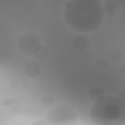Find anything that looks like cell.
Returning a JSON list of instances; mask_svg holds the SVG:
<instances>
[{
  "mask_svg": "<svg viewBox=\"0 0 125 125\" xmlns=\"http://www.w3.org/2000/svg\"><path fill=\"white\" fill-rule=\"evenodd\" d=\"M103 6L98 0H72L67 2L63 10L66 24L80 33L95 31L104 21Z\"/></svg>",
  "mask_w": 125,
  "mask_h": 125,
  "instance_id": "obj_1",
  "label": "cell"
},
{
  "mask_svg": "<svg viewBox=\"0 0 125 125\" xmlns=\"http://www.w3.org/2000/svg\"><path fill=\"white\" fill-rule=\"evenodd\" d=\"M125 104L118 97L104 95L95 100L89 110L91 123L95 125H124Z\"/></svg>",
  "mask_w": 125,
  "mask_h": 125,
  "instance_id": "obj_2",
  "label": "cell"
},
{
  "mask_svg": "<svg viewBox=\"0 0 125 125\" xmlns=\"http://www.w3.org/2000/svg\"><path fill=\"white\" fill-rule=\"evenodd\" d=\"M45 118L50 124L56 125H74L77 124L78 115L71 106L59 103L50 108Z\"/></svg>",
  "mask_w": 125,
  "mask_h": 125,
  "instance_id": "obj_3",
  "label": "cell"
},
{
  "mask_svg": "<svg viewBox=\"0 0 125 125\" xmlns=\"http://www.w3.org/2000/svg\"><path fill=\"white\" fill-rule=\"evenodd\" d=\"M42 46L41 39L35 32L23 33L18 38V48L20 52L26 56H34Z\"/></svg>",
  "mask_w": 125,
  "mask_h": 125,
  "instance_id": "obj_4",
  "label": "cell"
},
{
  "mask_svg": "<svg viewBox=\"0 0 125 125\" xmlns=\"http://www.w3.org/2000/svg\"><path fill=\"white\" fill-rule=\"evenodd\" d=\"M23 71L27 77L34 79L41 75L42 68L40 64L38 63L35 62H30L25 65Z\"/></svg>",
  "mask_w": 125,
  "mask_h": 125,
  "instance_id": "obj_5",
  "label": "cell"
},
{
  "mask_svg": "<svg viewBox=\"0 0 125 125\" xmlns=\"http://www.w3.org/2000/svg\"><path fill=\"white\" fill-rule=\"evenodd\" d=\"M3 110L8 114H15L20 109V101L14 97H9L5 99L2 104Z\"/></svg>",
  "mask_w": 125,
  "mask_h": 125,
  "instance_id": "obj_6",
  "label": "cell"
},
{
  "mask_svg": "<svg viewBox=\"0 0 125 125\" xmlns=\"http://www.w3.org/2000/svg\"><path fill=\"white\" fill-rule=\"evenodd\" d=\"M72 44L76 50L83 51L88 48L90 42L87 36L83 35H79L75 36L73 38Z\"/></svg>",
  "mask_w": 125,
  "mask_h": 125,
  "instance_id": "obj_7",
  "label": "cell"
},
{
  "mask_svg": "<svg viewBox=\"0 0 125 125\" xmlns=\"http://www.w3.org/2000/svg\"><path fill=\"white\" fill-rule=\"evenodd\" d=\"M103 6L104 15L108 17H112L115 15L117 11V8L116 5L112 2H106L103 5Z\"/></svg>",
  "mask_w": 125,
  "mask_h": 125,
  "instance_id": "obj_8",
  "label": "cell"
},
{
  "mask_svg": "<svg viewBox=\"0 0 125 125\" xmlns=\"http://www.w3.org/2000/svg\"><path fill=\"white\" fill-rule=\"evenodd\" d=\"M104 95V90L100 87H94L91 88L88 92V97L92 101H94L99 97Z\"/></svg>",
  "mask_w": 125,
  "mask_h": 125,
  "instance_id": "obj_9",
  "label": "cell"
},
{
  "mask_svg": "<svg viewBox=\"0 0 125 125\" xmlns=\"http://www.w3.org/2000/svg\"><path fill=\"white\" fill-rule=\"evenodd\" d=\"M55 100L50 95H45L42 97L40 101L41 106L43 108H48L54 105Z\"/></svg>",
  "mask_w": 125,
  "mask_h": 125,
  "instance_id": "obj_10",
  "label": "cell"
},
{
  "mask_svg": "<svg viewBox=\"0 0 125 125\" xmlns=\"http://www.w3.org/2000/svg\"><path fill=\"white\" fill-rule=\"evenodd\" d=\"M124 52L119 48H114L110 52V57L111 59L115 62L121 61L124 58Z\"/></svg>",
  "mask_w": 125,
  "mask_h": 125,
  "instance_id": "obj_11",
  "label": "cell"
},
{
  "mask_svg": "<svg viewBox=\"0 0 125 125\" xmlns=\"http://www.w3.org/2000/svg\"><path fill=\"white\" fill-rule=\"evenodd\" d=\"M49 55V52L47 47L44 46H42L36 52L34 55V57L39 61L44 60L47 59Z\"/></svg>",
  "mask_w": 125,
  "mask_h": 125,
  "instance_id": "obj_12",
  "label": "cell"
},
{
  "mask_svg": "<svg viewBox=\"0 0 125 125\" xmlns=\"http://www.w3.org/2000/svg\"><path fill=\"white\" fill-rule=\"evenodd\" d=\"M96 65L99 69L101 70H104L107 68L108 63L106 59H104V58H101L97 60Z\"/></svg>",
  "mask_w": 125,
  "mask_h": 125,
  "instance_id": "obj_13",
  "label": "cell"
},
{
  "mask_svg": "<svg viewBox=\"0 0 125 125\" xmlns=\"http://www.w3.org/2000/svg\"><path fill=\"white\" fill-rule=\"evenodd\" d=\"M8 86L12 89H16L19 86V82L17 79H12L8 82Z\"/></svg>",
  "mask_w": 125,
  "mask_h": 125,
  "instance_id": "obj_14",
  "label": "cell"
}]
</instances>
